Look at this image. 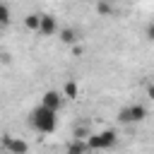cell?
Returning <instances> with one entry per match:
<instances>
[{
	"instance_id": "5",
	"label": "cell",
	"mask_w": 154,
	"mask_h": 154,
	"mask_svg": "<svg viewBox=\"0 0 154 154\" xmlns=\"http://www.w3.org/2000/svg\"><path fill=\"white\" fill-rule=\"evenodd\" d=\"M63 101H65V96H63L60 89H46L43 96H41V103L46 108H51V111H60L63 108Z\"/></svg>"
},
{
	"instance_id": "3",
	"label": "cell",
	"mask_w": 154,
	"mask_h": 154,
	"mask_svg": "<svg viewBox=\"0 0 154 154\" xmlns=\"http://www.w3.org/2000/svg\"><path fill=\"white\" fill-rule=\"evenodd\" d=\"M144 118H147V108L142 103H130L118 111V123L123 125H135V123H142Z\"/></svg>"
},
{
	"instance_id": "1",
	"label": "cell",
	"mask_w": 154,
	"mask_h": 154,
	"mask_svg": "<svg viewBox=\"0 0 154 154\" xmlns=\"http://www.w3.org/2000/svg\"><path fill=\"white\" fill-rule=\"evenodd\" d=\"M29 123H31V128H34L36 132L51 135V132H55V128H58V111H51V108H46L43 103H38V106L31 108Z\"/></svg>"
},
{
	"instance_id": "9",
	"label": "cell",
	"mask_w": 154,
	"mask_h": 154,
	"mask_svg": "<svg viewBox=\"0 0 154 154\" xmlns=\"http://www.w3.org/2000/svg\"><path fill=\"white\" fill-rule=\"evenodd\" d=\"M65 154H89L87 140H72V142L65 147Z\"/></svg>"
},
{
	"instance_id": "15",
	"label": "cell",
	"mask_w": 154,
	"mask_h": 154,
	"mask_svg": "<svg viewBox=\"0 0 154 154\" xmlns=\"http://www.w3.org/2000/svg\"><path fill=\"white\" fill-rule=\"evenodd\" d=\"M147 99H152V101H154V82H152V84H147Z\"/></svg>"
},
{
	"instance_id": "12",
	"label": "cell",
	"mask_w": 154,
	"mask_h": 154,
	"mask_svg": "<svg viewBox=\"0 0 154 154\" xmlns=\"http://www.w3.org/2000/svg\"><path fill=\"white\" fill-rule=\"evenodd\" d=\"M96 12H99L101 17H106V14H113V7H111L108 0H99V2H96Z\"/></svg>"
},
{
	"instance_id": "13",
	"label": "cell",
	"mask_w": 154,
	"mask_h": 154,
	"mask_svg": "<svg viewBox=\"0 0 154 154\" xmlns=\"http://www.w3.org/2000/svg\"><path fill=\"white\" fill-rule=\"evenodd\" d=\"M91 132H89V128L87 125H79V128H75L72 130V140H87Z\"/></svg>"
},
{
	"instance_id": "4",
	"label": "cell",
	"mask_w": 154,
	"mask_h": 154,
	"mask_svg": "<svg viewBox=\"0 0 154 154\" xmlns=\"http://www.w3.org/2000/svg\"><path fill=\"white\" fill-rule=\"evenodd\" d=\"M0 149L2 154H29V142L22 137H12L10 132H5L0 137Z\"/></svg>"
},
{
	"instance_id": "8",
	"label": "cell",
	"mask_w": 154,
	"mask_h": 154,
	"mask_svg": "<svg viewBox=\"0 0 154 154\" xmlns=\"http://www.w3.org/2000/svg\"><path fill=\"white\" fill-rule=\"evenodd\" d=\"M58 38H60V41H63L65 46H75L79 36H77V31H75L72 26H63V29L58 31Z\"/></svg>"
},
{
	"instance_id": "16",
	"label": "cell",
	"mask_w": 154,
	"mask_h": 154,
	"mask_svg": "<svg viewBox=\"0 0 154 154\" xmlns=\"http://www.w3.org/2000/svg\"><path fill=\"white\" fill-rule=\"evenodd\" d=\"M72 53H75V55H82V53H84V48H82V46H77V43H75V46H72Z\"/></svg>"
},
{
	"instance_id": "6",
	"label": "cell",
	"mask_w": 154,
	"mask_h": 154,
	"mask_svg": "<svg viewBox=\"0 0 154 154\" xmlns=\"http://www.w3.org/2000/svg\"><path fill=\"white\" fill-rule=\"evenodd\" d=\"M60 29H58V19L53 17V14H48V12H43L41 14V24H38V34L41 36H53V34H58Z\"/></svg>"
},
{
	"instance_id": "10",
	"label": "cell",
	"mask_w": 154,
	"mask_h": 154,
	"mask_svg": "<svg viewBox=\"0 0 154 154\" xmlns=\"http://www.w3.org/2000/svg\"><path fill=\"white\" fill-rule=\"evenodd\" d=\"M38 24H41V14H36V12H29V14L24 17V26H26L29 31H38Z\"/></svg>"
},
{
	"instance_id": "17",
	"label": "cell",
	"mask_w": 154,
	"mask_h": 154,
	"mask_svg": "<svg viewBox=\"0 0 154 154\" xmlns=\"http://www.w3.org/2000/svg\"><path fill=\"white\" fill-rule=\"evenodd\" d=\"M96 2H99V0H96Z\"/></svg>"
},
{
	"instance_id": "14",
	"label": "cell",
	"mask_w": 154,
	"mask_h": 154,
	"mask_svg": "<svg viewBox=\"0 0 154 154\" xmlns=\"http://www.w3.org/2000/svg\"><path fill=\"white\" fill-rule=\"evenodd\" d=\"M144 38H147V41H154V22L147 24V29H144Z\"/></svg>"
},
{
	"instance_id": "7",
	"label": "cell",
	"mask_w": 154,
	"mask_h": 154,
	"mask_svg": "<svg viewBox=\"0 0 154 154\" xmlns=\"http://www.w3.org/2000/svg\"><path fill=\"white\" fill-rule=\"evenodd\" d=\"M60 91H63V96H65V99H70V101H72V99H77V96H79V82L70 77V79H65V84H63V89H60Z\"/></svg>"
},
{
	"instance_id": "11",
	"label": "cell",
	"mask_w": 154,
	"mask_h": 154,
	"mask_svg": "<svg viewBox=\"0 0 154 154\" xmlns=\"http://www.w3.org/2000/svg\"><path fill=\"white\" fill-rule=\"evenodd\" d=\"M10 22H12V12L5 2H0V26H7Z\"/></svg>"
},
{
	"instance_id": "2",
	"label": "cell",
	"mask_w": 154,
	"mask_h": 154,
	"mask_svg": "<svg viewBox=\"0 0 154 154\" xmlns=\"http://www.w3.org/2000/svg\"><path fill=\"white\" fill-rule=\"evenodd\" d=\"M118 144V135L116 130L106 128V130H99V132H91L87 137V147L89 152H106V149H113Z\"/></svg>"
}]
</instances>
